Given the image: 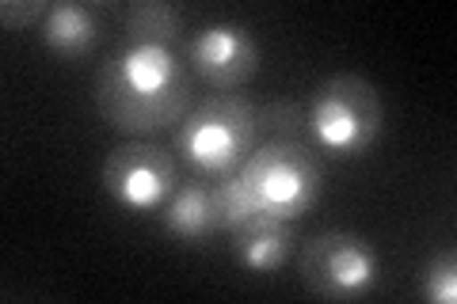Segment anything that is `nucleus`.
Instances as JSON below:
<instances>
[{
  "label": "nucleus",
  "mask_w": 457,
  "mask_h": 304,
  "mask_svg": "<svg viewBox=\"0 0 457 304\" xmlns=\"http://www.w3.org/2000/svg\"><path fill=\"white\" fill-rule=\"evenodd\" d=\"M191 69L176 46L122 42L96 72V107L111 129L153 137L176 129L191 111Z\"/></svg>",
  "instance_id": "1"
},
{
  "label": "nucleus",
  "mask_w": 457,
  "mask_h": 304,
  "mask_svg": "<svg viewBox=\"0 0 457 304\" xmlns=\"http://www.w3.org/2000/svg\"><path fill=\"white\" fill-rule=\"evenodd\" d=\"M260 126L255 107L237 92H213L183 114V122L171 134V152L187 164L195 176L221 179L240 171L252 156Z\"/></svg>",
  "instance_id": "2"
},
{
  "label": "nucleus",
  "mask_w": 457,
  "mask_h": 304,
  "mask_svg": "<svg viewBox=\"0 0 457 304\" xmlns=\"http://www.w3.org/2000/svg\"><path fill=\"white\" fill-rule=\"evenodd\" d=\"M385 129V99L359 72H336L309 99L305 134L336 160H359Z\"/></svg>",
  "instance_id": "3"
},
{
  "label": "nucleus",
  "mask_w": 457,
  "mask_h": 304,
  "mask_svg": "<svg viewBox=\"0 0 457 304\" xmlns=\"http://www.w3.org/2000/svg\"><path fill=\"white\" fill-rule=\"evenodd\" d=\"M255 206L278 221H302L324 194V171L305 141H263L240 164Z\"/></svg>",
  "instance_id": "4"
},
{
  "label": "nucleus",
  "mask_w": 457,
  "mask_h": 304,
  "mask_svg": "<svg viewBox=\"0 0 457 304\" xmlns=\"http://www.w3.org/2000/svg\"><path fill=\"white\" fill-rule=\"evenodd\" d=\"M302 282L320 300H366L381 282V259L374 243L332 228L302 248Z\"/></svg>",
  "instance_id": "5"
},
{
  "label": "nucleus",
  "mask_w": 457,
  "mask_h": 304,
  "mask_svg": "<svg viewBox=\"0 0 457 304\" xmlns=\"http://www.w3.org/2000/svg\"><path fill=\"white\" fill-rule=\"evenodd\" d=\"M99 179L107 198L126 213H161L179 186V164L161 144L134 137L107 152Z\"/></svg>",
  "instance_id": "6"
},
{
  "label": "nucleus",
  "mask_w": 457,
  "mask_h": 304,
  "mask_svg": "<svg viewBox=\"0 0 457 304\" xmlns=\"http://www.w3.org/2000/svg\"><path fill=\"white\" fill-rule=\"evenodd\" d=\"M263 50L255 35L237 20H213L187 42V69L213 92H233L260 72Z\"/></svg>",
  "instance_id": "7"
},
{
  "label": "nucleus",
  "mask_w": 457,
  "mask_h": 304,
  "mask_svg": "<svg viewBox=\"0 0 457 304\" xmlns=\"http://www.w3.org/2000/svg\"><path fill=\"white\" fill-rule=\"evenodd\" d=\"M290 243H294V221H278L270 213H260L240 233H233V255L245 270L270 274L286 263Z\"/></svg>",
  "instance_id": "8"
},
{
  "label": "nucleus",
  "mask_w": 457,
  "mask_h": 304,
  "mask_svg": "<svg viewBox=\"0 0 457 304\" xmlns=\"http://www.w3.org/2000/svg\"><path fill=\"white\" fill-rule=\"evenodd\" d=\"M42 46L54 50L57 57H84L92 53L96 38H99V20L92 4L80 0H57L50 4V16L38 27Z\"/></svg>",
  "instance_id": "9"
},
{
  "label": "nucleus",
  "mask_w": 457,
  "mask_h": 304,
  "mask_svg": "<svg viewBox=\"0 0 457 304\" xmlns=\"http://www.w3.org/2000/svg\"><path fill=\"white\" fill-rule=\"evenodd\" d=\"M161 221H164V233L183 240V243H198V240H206L210 233H218L210 186H203V183H179L176 194L168 198V206L161 210Z\"/></svg>",
  "instance_id": "10"
},
{
  "label": "nucleus",
  "mask_w": 457,
  "mask_h": 304,
  "mask_svg": "<svg viewBox=\"0 0 457 304\" xmlns=\"http://www.w3.org/2000/svg\"><path fill=\"white\" fill-rule=\"evenodd\" d=\"M126 42H149V46H176L183 38V12L168 0H134L122 8Z\"/></svg>",
  "instance_id": "11"
},
{
  "label": "nucleus",
  "mask_w": 457,
  "mask_h": 304,
  "mask_svg": "<svg viewBox=\"0 0 457 304\" xmlns=\"http://www.w3.org/2000/svg\"><path fill=\"white\" fill-rule=\"evenodd\" d=\"M210 198H213V221H218L221 233H240L252 217H260L263 210L255 206V198L248 191V183L240 179V171H233V176H221L218 183L210 186Z\"/></svg>",
  "instance_id": "12"
},
{
  "label": "nucleus",
  "mask_w": 457,
  "mask_h": 304,
  "mask_svg": "<svg viewBox=\"0 0 457 304\" xmlns=\"http://www.w3.org/2000/svg\"><path fill=\"white\" fill-rule=\"evenodd\" d=\"M255 126H260V134H267V141H302L305 111L294 99H275V103L255 111Z\"/></svg>",
  "instance_id": "13"
},
{
  "label": "nucleus",
  "mask_w": 457,
  "mask_h": 304,
  "mask_svg": "<svg viewBox=\"0 0 457 304\" xmlns=\"http://www.w3.org/2000/svg\"><path fill=\"white\" fill-rule=\"evenodd\" d=\"M423 300L431 304H453L457 300V251H438L423 270Z\"/></svg>",
  "instance_id": "14"
},
{
  "label": "nucleus",
  "mask_w": 457,
  "mask_h": 304,
  "mask_svg": "<svg viewBox=\"0 0 457 304\" xmlns=\"http://www.w3.org/2000/svg\"><path fill=\"white\" fill-rule=\"evenodd\" d=\"M50 16L46 0H4L0 4V20H4L8 31H23V27H42V20Z\"/></svg>",
  "instance_id": "15"
}]
</instances>
